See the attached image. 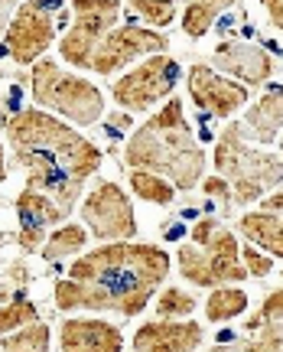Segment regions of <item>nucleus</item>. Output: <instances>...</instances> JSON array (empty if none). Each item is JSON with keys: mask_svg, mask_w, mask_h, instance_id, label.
Returning a JSON list of instances; mask_svg holds the SVG:
<instances>
[{"mask_svg": "<svg viewBox=\"0 0 283 352\" xmlns=\"http://www.w3.org/2000/svg\"><path fill=\"white\" fill-rule=\"evenodd\" d=\"M170 274V254L144 241H108L75 258L65 280L56 284V307L137 316Z\"/></svg>", "mask_w": 283, "mask_h": 352, "instance_id": "obj_1", "label": "nucleus"}, {"mask_svg": "<svg viewBox=\"0 0 283 352\" xmlns=\"http://www.w3.org/2000/svg\"><path fill=\"white\" fill-rule=\"evenodd\" d=\"M13 164L26 170V186L49 192L65 212H75L82 189L101 166V151L72 124L43 108L16 111L3 124Z\"/></svg>", "mask_w": 283, "mask_h": 352, "instance_id": "obj_2", "label": "nucleus"}, {"mask_svg": "<svg viewBox=\"0 0 283 352\" xmlns=\"http://www.w3.org/2000/svg\"><path fill=\"white\" fill-rule=\"evenodd\" d=\"M124 164L131 170H150V173L166 176L176 189H196L205 173V151L199 147L192 131L183 118V101L170 98L157 114H150L137 127L127 147H124Z\"/></svg>", "mask_w": 283, "mask_h": 352, "instance_id": "obj_3", "label": "nucleus"}, {"mask_svg": "<svg viewBox=\"0 0 283 352\" xmlns=\"http://www.w3.org/2000/svg\"><path fill=\"white\" fill-rule=\"evenodd\" d=\"M192 241L179 245L176 261L179 274L196 287H228L247 277V267L241 261V248L231 228H225L218 219H199L189 228Z\"/></svg>", "mask_w": 283, "mask_h": 352, "instance_id": "obj_4", "label": "nucleus"}, {"mask_svg": "<svg viewBox=\"0 0 283 352\" xmlns=\"http://www.w3.org/2000/svg\"><path fill=\"white\" fill-rule=\"evenodd\" d=\"M215 170L231 183L234 202H260L271 189L283 183V160L267 151H254L241 134V124H228L215 140Z\"/></svg>", "mask_w": 283, "mask_h": 352, "instance_id": "obj_5", "label": "nucleus"}, {"mask_svg": "<svg viewBox=\"0 0 283 352\" xmlns=\"http://www.w3.org/2000/svg\"><path fill=\"white\" fill-rule=\"evenodd\" d=\"M30 95L36 101V108L49 114H62L65 121L78 127L98 124L104 114V95L95 82L65 72L52 59H39L30 72Z\"/></svg>", "mask_w": 283, "mask_h": 352, "instance_id": "obj_6", "label": "nucleus"}, {"mask_svg": "<svg viewBox=\"0 0 283 352\" xmlns=\"http://www.w3.org/2000/svg\"><path fill=\"white\" fill-rule=\"evenodd\" d=\"M72 26L62 36V59L75 69H91V59L104 36L121 26V0H72Z\"/></svg>", "mask_w": 283, "mask_h": 352, "instance_id": "obj_7", "label": "nucleus"}, {"mask_svg": "<svg viewBox=\"0 0 283 352\" xmlns=\"http://www.w3.org/2000/svg\"><path fill=\"white\" fill-rule=\"evenodd\" d=\"M82 226L88 228V235L108 245V241H134L137 235V215H134V202L127 199L117 183L111 179H101L98 186L82 199Z\"/></svg>", "mask_w": 283, "mask_h": 352, "instance_id": "obj_8", "label": "nucleus"}, {"mask_svg": "<svg viewBox=\"0 0 283 352\" xmlns=\"http://www.w3.org/2000/svg\"><path fill=\"white\" fill-rule=\"evenodd\" d=\"M176 82H179V63L160 52V56H147L131 72H124L111 85V98L127 114H144L163 98H170Z\"/></svg>", "mask_w": 283, "mask_h": 352, "instance_id": "obj_9", "label": "nucleus"}, {"mask_svg": "<svg viewBox=\"0 0 283 352\" xmlns=\"http://www.w3.org/2000/svg\"><path fill=\"white\" fill-rule=\"evenodd\" d=\"M62 0H23V7L13 13L10 26L3 33V46L16 65H36L43 52L56 39V20L52 10Z\"/></svg>", "mask_w": 283, "mask_h": 352, "instance_id": "obj_10", "label": "nucleus"}, {"mask_svg": "<svg viewBox=\"0 0 283 352\" xmlns=\"http://www.w3.org/2000/svg\"><path fill=\"white\" fill-rule=\"evenodd\" d=\"M170 39L157 33L153 26H137V23H124L114 26L111 33L104 36V43L98 46L95 59H91V72L98 76H111V72H121L131 63L144 59V56H160L166 52Z\"/></svg>", "mask_w": 283, "mask_h": 352, "instance_id": "obj_11", "label": "nucleus"}, {"mask_svg": "<svg viewBox=\"0 0 283 352\" xmlns=\"http://www.w3.org/2000/svg\"><path fill=\"white\" fill-rule=\"evenodd\" d=\"M189 98L196 101V108L202 114H212V118H231L247 104V88L234 78L218 76L215 69H209L205 63H196L189 69Z\"/></svg>", "mask_w": 283, "mask_h": 352, "instance_id": "obj_12", "label": "nucleus"}, {"mask_svg": "<svg viewBox=\"0 0 283 352\" xmlns=\"http://www.w3.org/2000/svg\"><path fill=\"white\" fill-rule=\"evenodd\" d=\"M16 219H20L16 245H20L26 254H33V252H43V245H46V228L62 226V222L69 219V212L52 199L49 192L23 186V192L16 196Z\"/></svg>", "mask_w": 283, "mask_h": 352, "instance_id": "obj_13", "label": "nucleus"}, {"mask_svg": "<svg viewBox=\"0 0 283 352\" xmlns=\"http://www.w3.org/2000/svg\"><path fill=\"white\" fill-rule=\"evenodd\" d=\"M62 352H124V333L108 320L65 316L59 323Z\"/></svg>", "mask_w": 283, "mask_h": 352, "instance_id": "obj_14", "label": "nucleus"}, {"mask_svg": "<svg viewBox=\"0 0 283 352\" xmlns=\"http://www.w3.org/2000/svg\"><path fill=\"white\" fill-rule=\"evenodd\" d=\"M202 336L196 320H150L134 333V352H196Z\"/></svg>", "mask_w": 283, "mask_h": 352, "instance_id": "obj_15", "label": "nucleus"}, {"mask_svg": "<svg viewBox=\"0 0 283 352\" xmlns=\"http://www.w3.org/2000/svg\"><path fill=\"white\" fill-rule=\"evenodd\" d=\"M212 65L238 78L241 85H260L273 76V59L251 43H218L212 52Z\"/></svg>", "mask_w": 283, "mask_h": 352, "instance_id": "obj_16", "label": "nucleus"}, {"mask_svg": "<svg viewBox=\"0 0 283 352\" xmlns=\"http://www.w3.org/2000/svg\"><path fill=\"white\" fill-rule=\"evenodd\" d=\"M283 131V88H273L267 95H260L258 104H251L241 121V134L245 140H258V144H273Z\"/></svg>", "mask_w": 283, "mask_h": 352, "instance_id": "obj_17", "label": "nucleus"}, {"mask_svg": "<svg viewBox=\"0 0 283 352\" xmlns=\"http://www.w3.org/2000/svg\"><path fill=\"white\" fill-rule=\"evenodd\" d=\"M238 228L254 248L283 258V212H245L238 219Z\"/></svg>", "mask_w": 283, "mask_h": 352, "instance_id": "obj_18", "label": "nucleus"}, {"mask_svg": "<svg viewBox=\"0 0 283 352\" xmlns=\"http://www.w3.org/2000/svg\"><path fill=\"white\" fill-rule=\"evenodd\" d=\"M234 3H238V0H185V7H183L185 36L202 39L212 30V23H215L228 7H234Z\"/></svg>", "mask_w": 283, "mask_h": 352, "instance_id": "obj_19", "label": "nucleus"}, {"mask_svg": "<svg viewBox=\"0 0 283 352\" xmlns=\"http://www.w3.org/2000/svg\"><path fill=\"white\" fill-rule=\"evenodd\" d=\"M88 241V228L85 226H75V222H62L56 232H52L49 239H46V245H43V261H62V258H69V254H78L82 248H85Z\"/></svg>", "mask_w": 283, "mask_h": 352, "instance_id": "obj_20", "label": "nucleus"}, {"mask_svg": "<svg viewBox=\"0 0 283 352\" xmlns=\"http://www.w3.org/2000/svg\"><path fill=\"white\" fill-rule=\"evenodd\" d=\"M247 310V294L241 287H215L212 290V297L205 300V320L209 323H225V320H234V316H241Z\"/></svg>", "mask_w": 283, "mask_h": 352, "instance_id": "obj_21", "label": "nucleus"}, {"mask_svg": "<svg viewBox=\"0 0 283 352\" xmlns=\"http://www.w3.org/2000/svg\"><path fill=\"white\" fill-rule=\"evenodd\" d=\"M245 327H247V333H254V329L258 333H271V336H277L283 342V287L267 294V300L247 316Z\"/></svg>", "mask_w": 283, "mask_h": 352, "instance_id": "obj_22", "label": "nucleus"}, {"mask_svg": "<svg viewBox=\"0 0 283 352\" xmlns=\"http://www.w3.org/2000/svg\"><path fill=\"white\" fill-rule=\"evenodd\" d=\"M131 189L137 192V199L153 202V206H170L176 199V186L166 176L150 173V170H134L131 173Z\"/></svg>", "mask_w": 283, "mask_h": 352, "instance_id": "obj_23", "label": "nucleus"}, {"mask_svg": "<svg viewBox=\"0 0 283 352\" xmlns=\"http://www.w3.org/2000/svg\"><path fill=\"white\" fill-rule=\"evenodd\" d=\"M52 333L46 323H30L10 336H0V352H49Z\"/></svg>", "mask_w": 283, "mask_h": 352, "instance_id": "obj_24", "label": "nucleus"}, {"mask_svg": "<svg viewBox=\"0 0 283 352\" xmlns=\"http://www.w3.org/2000/svg\"><path fill=\"white\" fill-rule=\"evenodd\" d=\"M196 297L189 294V290H179V287H166L157 297V316L160 320H189V316L196 314Z\"/></svg>", "mask_w": 283, "mask_h": 352, "instance_id": "obj_25", "label": "nucleus"}, {"mask_svg": "<svg viewBox=\"0 0 283 352\" xmlns=\"http://www.w3.org/2000/svg\"><path fill=\"white\" fill-rule=\"evenodd\" d=\"M36 320H39L36 303L26 300V297H16V300L0 307V336H10V333L30 327V323H36Z\"/></svg>", "mask_w": 283, "mask_h": 352, "instance_id": "obj_26", "label": "nucleus"}, {"mask_svg": "<svg viewBox=\"0 0 283 352\" xmlns=\"http://www.w3.org/2000/svg\"><path fill=\"white\" fill-rule=\"evenodd\" d=\"M140 20H147L150 26H170L176 20V3L172 0H127Z\"/></svg>", "mask_w": 283, "mask_h": 352, "instance_id": "obj_27", "label": "nucleus"}, {"mask_svg": "<svg viewBox=\"0 0 283 352\" xmlns=\"http://www.w3.org/2000/svg\"><path fill=\"white\" fill-rule=\"evenodd\" d=\"M205 352H283V342L271 333H258L251 340H234V342H225V346H212Z\"/></svg>", "mask_w": 283, "mask_h": 352, "instance_id": "obj_28", "label": "nucleus"}, {"mask_svg": "<svg viewBox=\"0 0 283 352\" xmlns=\"http://www.w3.org/2000/svg\"><path fill=\"white\" fill-rule=\"evenodd\" d=\"M241 261H245L247 267V274L251 277H267L273 271V261H271V254H260V248H254V245H247V248H241Z\"/></svg>", "mask_w": 283, "mask_h": 352, "instance_id": "obj_29", "label": "nucleus"}, {"mask_svg": "<svg viewBox=\"0 0 283 352\" xmlns=\"http://www.w3.org/2000/svg\"><path fill=\"white\" fill-rule=\"evenodd\" d=\"M202 192H205V196H212V199L225 202V206H231V202H234L231 183H228L225 176H209V179H202Z\"/></svg>", "mask_w": 283, "mask_h": 352, "instance_id": "obj_30", "label": "nucleus"}, {"mask_svg": "<svg viewBox=\"0 0 283 352\" xmlns=\"http://www.w3.org/2000/svg\"><path fill=\"white\" fill-rule=\"evenodd\" d=\"M23 7V0H0V36L7 33V26H10L13 13Z\"/></svg>", "mask_w": 283, "mask_h": 352, "instance_id": "obj_31", "label": "nucleus"}, {"mask_svg": "<svg viewBox=\"0 0 283 352\" xmlns=\"http://www.w3.org/2000/svg\"><path fill=\"white\" fill-rule=\"evenodd\" d=\"M260 3H264L267 16H271V23L277 30H283V0H260Z\"/></svg>", "mask_w": 283, "mask_h": 352, "instance_id": "obj_32", "label": "nucleus"}, {"mask_svg": "<svg viewBox=\"0 0 283 352\" xmlns=\"http://www.w3.org/2000/svg\"><path fill=\"white\" fill-rule=\"evenodd\" d=\"M260 209H264V212H283V189L264 196V199H260Z\"/></svg>", "mask_w": 283, "mask_h": 352, "instance_id": "obj_33", "label": "nucleus"}, {"mask_svg": "<svg viewBox=\"0 0 283 352\" xmlns=\"http://www.w3.org/2000/svg\"><path fill=\"white\" fill-rule=\"evenodd\" d=\"M7 179V160H3V144H0V183Z\"/></svg>", "mask_w": 283, "mask_h": 352, "instance_id": "obj_34", "label": "nucleus"}, {"mask_svg": "<svg viewBox=\"0 0 283 352\" xmlns=\"http://www.w3.org/2000/svg\"><path fill=\"white\" fill-rule=\"evenodd\" d=\"M280 147H283V138H280Z\"/></svg>", "mask_w": 283, "mask_h": 352, "instance_id": "obj_35", "label": "nucleus"}, {"mask_svg": "<svg viewBox=\"0 0 283 352\" xmlns=\"http://www.w3.org/2000/svg\"><path fill=\"white\" fill-rule=\"evenodd\" d=\"M280 160H283V157H280Z\"/></svg>", "mask_w": 283, "mask_h": 352, "instance_id": "obj_36", "label": "nucleus"}]
</instances>
